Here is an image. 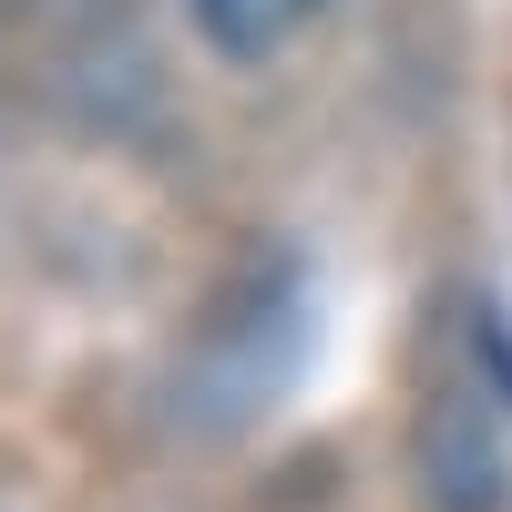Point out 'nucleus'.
Returning a JSON list of instances; mask_svg holds the SVG:
<instances>
[{
    "label": "nucleus",
    "mask_w": 512,
    "mask_h": 512,
    "mask_svg": "<svg viewBox=\"0 0 512 512\" xmlns=\"http://www.w3.org/2000/svg\"><path fill=\"white\" fill-rule=\"evenodd\" d=\"M420 472L451 512L512 502V338L482 297H461L420 379Z\"/></svg>",
    "instance_id": "nucleus-1"
},
{
    "label": "nucleus",
    "mask_w": 512,
    "mask_h": 512,
    "mask_svg": "<svg viewBox=\"0 0 512 512\" xmlns=\"http://www.w3.org/2000/svg\"><path fill=\"white\" fill-rule=\"evenodd\" d=\"M185 21L216 41L226 62H267V52H287L297 31L328 21V0H185Z\"/></svg>",
    "instance_id": "nucleus-2"
}]
</instances>
